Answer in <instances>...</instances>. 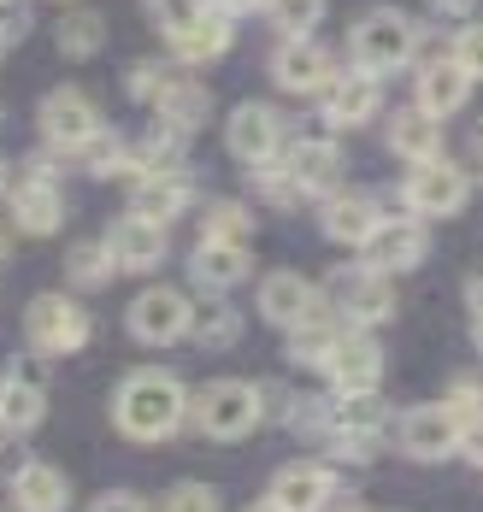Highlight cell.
<instances>
[{
    "instance_id": "9c48e42d",
    "label": "cell",
    "mask_w": 483,
    "mask_h": 512,
    "mask_svg": "<svg viewBox=\"0 0 483 512\" xmlns=\"http://www.w3.org/2000/svg\"><path fill=\"white\" fill-rule=\"evenodd\" d=\"M48 418V389H42V354L12 359L0 371V436H30Z\"/></svg>"
},
{
    "instance_id": "f546056e",
    "label": "cell",
    "mask_w": 483,
    "mask_h": 512,
    "mask_svg": "<svg viewBox=\"0 0 483 512\" xmlns=\"http://www.w3.org/2000/svg\"><path fill=\"white\" fill-rule=\"evenodd\" d=\"M112 277H118V259H112L107 236H83L65 248V283L71 289H107Z\"/></svg>"
},
{
    "instance_id": "ac0fdd59",
    "label": "cell",
    "mask_w": 483,
    "mask_h": 512,
    "mask_svg": "<svg viewBox=\"0 0 483 512\" xmlns=\"http://www.w3.org/2000/svg\"><path fill=\"white\" fill-rule=\"evenodd\" d=\"M266 495L283 512H324L330 501H336V465H324V460H289V465H277V477H271Z\"/></svg>"
},
{
    "instance_id": "8fae6325",
    "label": "cell",
    "mask_w": 483,
    "mask_h": 512,
    "mask_svg": "<svg viewBox=\"0 0 483 512\" xmlns=\"http://www.w3.org/2000/svg\"><path fill=\"white\" fill-rule=\"evenodd\" d=\"M36 124H42V142L54 154H83L101 136V112H95V101L83 89H54L42 101V112H36Z\"/></svg>"
},
{
    "instance_id": "db71d44e",
    "label": "cell",
    "mask_w": 483,
    "mask_h": 512,
    "mask_svg": "<svg viewBox=\"0 0 483 512\" xmlns=\"http://www.w3.org/2000/svg\"><path fill=\"white\" fill-rule=\"evenodd\" d=\"M478 354H483V312H478Z\"/></svg>"
},
{
    "instance_id": "44dd1931",
    "label": "cell",
    "mask_w": 483,
    "mask_h": 512,
    "mask_svg": "<svg viewBox=\"0 0 483 512\" xmlns=\"http://www.w3.org/2000/svg\"><path fill=\"white\" fill-rule=\"evenodd\" d=\"M254 277V254H248V242H195V254H189V283L195 289H207V295H230L236 283H248Z\"/></svg>"
},
{
    "instance_id": "6f0895ef",
    "label": "cell",
    "mask_w": 483,
    "mask_h": 512,
    "mask_svg": "<svg viewBox=\"0 0 483 512\" xmlns=\"http://www.w3.org/2000/svg\"><path fill=\"white\" fill-rule=\"evenodd\" d=\"M0 442H6V436H0Z\"/></svg>"
},
{
    "instance_id": "f6af8a7d",
    "label": "cell",
    "mask_w": 483,
    "mask_h": 512,
    "mask_svg": "<svg viewBox=\"0 0 483 512\" xmlns=\"http://www.w3.org/2000/svg\"><path fill=\"white\" fill-rule=\"evenodd\" d=\"M218 12H230V18H242V12H266V0H213Z\"/></svg>"
},
{
    "instance_id": "7402d4cb",
    "label": "cell",
    "mask_w": 483,
    "mask_h": 512,
    "mask_svg": "<svg viewBox=\"0 0 483 512\" xmlns=\"http://www.w3.org/2000/svg\"><path fill=\"white\" fill-rule=\"evenodd\" d=\"M377 195H366V189H330L319 206V230L324 242H342V248H360L366 236L377 230Z\"/></svg>"
},
{
    "instance_id": "6da1fadb",
    "label": "cell",
    "mask_w": 483,
    "mask_h": 512,
    "mask_svg": "<svg viewBox=\"0 0 483 512\" xmlns=\"http://www.w3.org/2000/svg\"><path fill=\"white\" fill-rule=\"evenodd\" d=\"M183 418H189V389H183L177 371L136 365V371L118 377V389H112V430L124 442H142V448L171 442L183 430Z\"/></svg>"
},
{
    "instance_id": "ee69618b",
    "label": "cell",
    "mask_w": 483,
    "mask_h": 512,
    "mask_svg": "<svg viewBox=\"0 0 483 512\" xmlns=\"http://www.w3.org/2000/svg\"><path fill=\"white\" fill-rule=\"evenodd\" d=\"M460 454H466L472 465H483V418H472V424L460 430Z\"/></svg>"
},
{
    "instance_id": "d590c367",
    "label": "cell",
    "mask_w": 483,
    "mask_h": 512,
    "mask_svg": "<svg viewBox=\"0 0 483 512\" xmlns=\"http://www.w3.org/2000/svg\"><path fill=\"white\" fill-rule=\"evenodd\" d=\"M266 18L277 36H313L324 18V0H266Z\"/></svg>"
},
{
    "instance_id": "bcb514c9",
    "label": "cell",
    "mask_w": 483,
    "mask_h": 512,
    "mask_svg": "<svg viewBox=\"0 0 483 512\" xmlns=\"http://www.w3.org/2000/svg\"><path fill=\"white\" fill-rule=\"evenodd\" d=\"M430 6H436L442 18H466V12H472V0H430Z\"/></svg>"
},
{
    "instance_id": "60d3db41",
    "label": "cell",
    "mask_w": 483,
    "mask_h": 512,
    "mask_svg": "<svg viewBox=\"0 0 483 512\" xmlns=\"http://www.w3.org/2000/svg\"><path fill=\"white\" fill-rule=\"evenodd\" d=\"M454 65H460L472 83H483V24H466V30L454 36Z\"/></svg>"
},
{
    "instance_id": "b9f144b4",
    "label": "cell",
    "mask_w": 483,
    "mask_h": 512,
    "mask_svg": "<svg viewBox=\"0 0 483 512\" xmlns=\"http://www.w3.org/2000/svg\"><path fill=\"white\" fill-rule=\"evenodd\" d=\"M165 77H171V71H165V65H154V59H148V65H136V71H130V95L154 106V95L165 89Z\"/></svg>"
},
{
    "instance_id": "74e56055",
    "label": "cell",
    "mask_w": 483,
    "mask_h": 512,
    "mask_svg": "<svg viewBox=\"0 0 483 512\" xmlns=\"http://www.w3.org/2000/svg\"><path fill=\"white\" fill-rule=\"evenodd\" d=\"M124 154H130V142H118L112 130H101V136H95L77 159H83V171H89V177H124Z\"/></svg>"
},
{
    "instance_id": "d4e9b609",
    "label": "cell",
    "mask_w": 483,
    "mask_h": 512,
    "mask_svg": "<svg viewBox=\"0 0 483 512\" xmlns=\"http://www.w3.org/2000/svg\"><path fill=\"white\" fill-rule=\"evenodd\" d=\"M130 206L142 212V218H154V224H177L189 206H195V177L189 171H160V177H142L136 183V195H130Z\"/></svg>"
},
{
    "instance_id": "f5cc1de1",
    "label": "cell",
    "mask_w": 483,
    "mask_h": 512,
    "mask_svg": "<svg viewBox=\"0 0 483 512\" xmlns=\"http://www.w3.org/2000/svg\"><path fill=\"white\" fill-rule=\"evenodd\" d=\"M6 254H12V242H6V230H0V259H6Z\"/></svg>"
},
{
    "instance_id": "11a10c76",
    "label": "cell",
    "mask_w": 483,
    "mask_h": 512,
    "mask_svg": "<svg viewBox=\"0 0 483 512\" xmlns=\"http://www.w3.org/2000/svg\"><path fill=\"white\" fill-rule=\"evenodd\" d=\"M59 6H77V0H59Z\"/></svg>"
},
{
    "instance_id": "e575fe53",
    "label": "cell",
    "mask_w": 483,
    "mask_h": 512,
    "mask_svg": "<svg viewBox=\"0 0 483 512\" xmlns=\"http://www.w3.org/2000/svg\"><path fill=\"white\" fill-rule=\"evenodd\" d=\"M248 189L260 195L266 206H277V212H289V206H301L307 195L295 189V177L283 171V159H266V165H248Z\"/></svg>"
},
{
    "instance_id": "f907efd6",
    "label": "cell",
    "mask_w": 483,
    "mask_h": 512,
    "mask_svg": "<svg viewBox=\"0 0 483 512\" xmlns=\"http://www.w3.org/2000/svg\"><path fill=\"white\" fill-rule=\"evenodd\" d=\"M466 148H472V154L483 159V124H478V130H472V142H466Z\"/></svg>"
},
{
    "instance_id": "1f68e13d",
    "label": "cell",
    "mask_w": 483,
    "mask_h": 512,
    "mask_svg": "<svg viewBox=\"0 0 483 512\" xmlns=\"http://www.w3.org/2000/svg\"><path fill=\"white\" fill-rule=\"evenodd\" d=\"M189 336L201 348H236L242 342V312L230 307V295H207L195 307V318H189Z\"/></svg>"
},
{
    "instance_id": "836d02e7",
    "label": "cell",
    "mask_w": 483,
    "mask_h": 512,
    "mask_svg": "<svg viewBox=\"0 0 483 512\" xmlns=\"http://www.w3.org/2000/svg\"><path fill=\"white\" fill-rule=\"evenodd\" d=\"M201 236H207V242H248V236H254V206L248 201H213L201 212Z\"/></svg>"
},
{
    "instance_id": "680465c9",
    "label": "cell",
    "mask_w": 483,
    "mask_h": 512,
    "mask_svg": "<svg viewBox=\"0 0 483 512\" xmlns=\"http://www.w3.org/2000/svg\"><path fill=\"white\" fill-rule=\"evenodd\" d=\"M0 6H6V0H0Z\"/></svg>"
},
{
    "instance_id": "d6986e66",
    "label": "cell",
    "mask_w": 483,
    "mask_h": 512,
    "mask_svg": "<svg viewBox=\"0 0 483 512\" xmlns=\"http://www.w3.org/2000/svg\"><path fill=\"white\" fill-rule=\"evenodd\" d=\"M107 248H112V259H118V271H136V277L160 271L165 254H171V242H165V224L142 218L136 206H130V212H124V218L107 230Z\"/></svg>"
},
{
    "instance_id": "83f0119b",
    "label": "cell",
    "mask_w": 483,
    "mask_h": 512,
    "mask_svg": "<svg viewBox=\"0 0 483 512\" xmlns=\"http://www.w3.org/2000/svg\"><path fill=\"white\" fill-rule=\"evenodd\" d=\"M395 424V407L383 401V389H354V395H330V430H354V436H383Z\"/></svg>"
},
{
    "instance_id": "7bdbcfd3",
    "label": "cell",
    "mask_w": 483,
    "mask_h": 512,
    "mask_svg": "<svg viewBox=\"0 0 483 512\" xmlns=\"http://www.w3.org/2000/svg\"><path fill=\"white\" fill-rule=\"evenodd\" d=\"M89 512H154L142 495H130V489H107V495H95Z\"/></svg>"
},
{
    "instance_id": "277c9868",
    "label": "cell",
    "mask_w": 483,
    "mask_h": 512,
    "mask_svg": "<svg viewBox=\"0 0 483 512\" xmlns=\"http://www.w3.org/2000/svg\"><path fill=\"white\" fill-rule=\"evenodd\" d=\"M324 301L342 312V324H354V330H377V324H389L395 318V277H383L372 271L366 259H348V265H336L330 277H324Z\"/></svg>"
},
{
    "instance_id": "603a6c76",
    "label": "cell",
    "mask_w": 483,
    "mask_h": 512,
    "mask_svg": "<svg viewBox=\"0 0 483 512\" xmlns=\"http://www.w3.org/2000/svg\"><path fill=\"white\" fill-rule=\"evenodd\" d=\"M165 42H171V59H183V65H213V59H224L230 42H236V18L218 12V6H207L201 18H189V24L171 30Z\"/></svg>"
},
{
    "instance_id": "8992f818",
    "label": "cell",
    "mask_w": 483,
    "mask_h": 512,
    "mask_svg": "<svg viewBox=\"0 0 483 512\" xmlns=\"http://www.w3.org/2000/svg\"><path fill=\"white\" fill-rule=\"evenodd\" d=\"M460 418H454V407L448 401H425V407H407L395 412V424H389V436H395V448L407 454V460L419 465H442L460 454Z\"/></svg>"
},
{
    "instance_id": "484cf974",
    "label": "cell",
    "mask_w": 483,
    "mask_h": 512,
    "mask_svg": "<svg viewBox=\"0 0 483 512\" xmlns=\"http://www.w3.org/2000/svg\"><path fill=\"white\" fill-rule=\"evenodd\" d=\"M154 118L177 136H195L207 118H213V95L195 83V77H165V89L154 95Z\"/></svg>"
},
{
    "instance_id": "4dcf8cb0",
    "label": "cell",
    "mask_w": 483,
    "mask_h": 512,
    "mask_svg": "<svg viewBox=\"0 0 483 512\" xmlns=\"http://www.w3.org/2000/svg\"><path fill=\"white\" fill-rule=\"evenodd\" d=\"M54 48L65 53V59H95V53L107 48V18H101L95 6H71L54 24Z\"/></svg>"
},
{
    "instance_id": "52a82bcc",
    "label": "cell",
    "mask_w": 483,
    "mask_h": 512,
    "mask_svg": "<svg viewBox=\"0 0 483 512\" xmlns=\"http://www.w3.org/2000/svg\"><path fill=\"white\" fill-rule=\"evenodd\" d=\"M189 318H195V301L183 289H171V283H154V289H142L130 301L124 330L142 348H177V342H189Z\"/></svg>"
},
{
    "instance_id": "cb8c5ba5",
    "label": "cell",
    "mask_w": 483,
    "mask_h": 512,
    "mask_svg": "<svg viewBox=\"0 0 483 512\" xmlns=\"http://www.w3.org/2000/svg\"><path fill=\"white\" fill-rule=\"evenodd\" d=\"M71 507V477L54 460H24L12 471V512H65Z\"/></svg>"
},
{
    "instance_id": "7a4b0ae2",
    "label": "cell",
    "mask_w": 483,
    "mask_h": 512,
    "mask_svg": "<svg viewBox=\"0 0 483 512\" xmlns=\"http://www.w3.org/2000/svg\"><path fill=\"white\" fill-rule=\"evenodd\" d=\"M189 418L207 442H242L260 430L266 418V389L248 383V377H213L195 401H189Z\"/></svg>"
},
{
    "instance_id": "ab89813d",
    "label": "cell",
    "mask_w": 483,
    "mask_h": 512,
    "mask_svg": "<svg viewBox=\"0 0 483 512\" xmlns=\"http://www.w3.org/2000/svg\"><path fill=\"white\" fill-rule=\"evenodd\" d=\"M142 6H148V18L160 24V36L183 30L189 18H201V12H207V0H142Z\"/></svg>"
},
{
    "instance_id": "2e32d148",
    "label": "cell",
    "mask_w": 483,
    "mask_h": 512,
    "mask_svg": "<svg viewBox=\"0 0 483 512\" xmlns=\"http://www.w3.org/2000/svg\"><path fill=\"white\" fill-rule=\"evenodd\" d=\"M254 307H260L266 324L295 330L301 318H313L324 307V289H313V277H301V271H266L260 289H254Z\"/></svg>"
},
{
    "instance_id": "8d00e7d4",
    "label": "cell",
    "mask_w": 483,
    "mask_h": 512,
    "mask_svg": "<svg viewBox=\"0 0 483 512\" xmlns=\"http://www.w3.org/2000/svg\"><path fill=\"white\" fill-rule=\"evenodd\" d=\"M154 512H224V495H218L213 483H201V477H183V483H171L160 495Z\"/></svg>"
},
{
    "instance_id": "7c38bea8",
    "label": "cell",
    "mask_w": 483,
    "mask_h": 512,
    "mask_svg": "<svg viewBox=\"0 0 483 512\" xmlns=\"http://www.w3.org/2000/svg\"><path fill=\"white\" fill-rule=\"evenodd\" d=\"M319 377L330 383V395H354V389H377L383 383V348H377V336H366V330H342L336 336V348L324 354Z\"/></svg>"
},
{
    "instance_id": "5b68a950",
    "label": "cell",
    "mask_w": 483,
    "mask_h": 512,
    "mask_svg": "<svg viewBox=\"0 0 483 512\" xmlns=\"http://www.w3.org/2000/svg\"><path fill=\"white\" fill-rule=\"evenodd\" d=\"M89 336H95V318H89V307H83L77 295L48 289V295H36V301L24 307V342H30V354H42V359L83 354Z\"/></svg>"
},
{
    "instance_id": "4fadbf2b",
    "label": "cell",
    "mask_w": 483,
    "mask_h": 512,
    "mask_svg": "<svg viewBox=\"0 0 483 512\" xmlns=\"http://www.w3.org/2000/svg\"><path fill=\"white\" fill-rule=\"evenodd\" d=\"M224 148L242 159V165H266V159L283 154V118H277V106L266 101H242L230 112V124H224Z\"/></svg>"
},
{
    "instance_id": "4316f807",
    "label": "cell",
    "mask_w": 483,
    "mask_h": 512,
    "mask_svg": "<svg viewBox=\"0 0 483 512\" xmlns=\"http://www.w3.org/2000/svg\"><path fill=\"white\" fill-rule=\"evenodd\" d=\"M389 154L407 159V165H419V159H436L442 154V118L430 112V106H401L395 118H389Z\"/></svg>"
},
{
    "instance_id": "681fc988",
    "label": "cell",
    "mask_w": 483,
    "mask_h": 512,
    "mask_svg": "<svg viewBox=\"0 0 483 512\" xmlns=\"http://www.w3.org/2000/svg\"><path fill=\"white\" fill-rule=\"evenodd\" d=\"M6 189H12V171H6V159H0V201H6Z\"/></svg>"
},
{
    "instance_id": "30bf717a",
    "label": "cell",
    "mask_w": 483,
    "mask_h": 512,
    "mask_svg": "<svg viewBox=\"0 0 483 512\" xmlns=\"http://www.w3.org/2000/svg\"><path fill=\"white\" fill-rule=\"evenodd\" d=\"M425 254H430V230H425V218H413V212L377 218V230L360 242V259L372 271H383V277H401V271L425 265Z\"/></svg>"
},
{
    "instance_id": "9a60e30c",
    "label": "cell",
    "mask_w": 483,
    "mask_h": 512,
    "mask_svg": "<svg viewBox=\"0 0 483 512\" xmlns=\"http://www.w3.org/2000/svg\"><path fill=\"white\" fill-rule=\"evenodd\" d=\"M377 101H383V77L348 65V71H336L324 83V124L330 130H360V124L377 118Z\"/></svg>"
},
{
    "instance_id": "d6a6232c",
    "label": "cell",
    "mask_w": 483,
    "mask_h": 512,
    "mask_svg": "<svg viewBox=\"0 0 483 512\" xmlns=\"http://www.w3.org/2000/svg\"><path fill=\"white\" fill-rule=\"evenodd\" d=\"M336 336H342V324H330V318H324V307L313 312V318H301V324L289 330V365H301V371H319L324 354L336 348Z\"/></svg>"
},
{
    "instance_id": "7dc6e473",
    "label": "cell",
    "mask_w": 483,
    "mask_h": 512,
    "mask_svg": "<svg viewBox=\"0 0 483 512\" xmlns=\"http://www.w3.org/2000/svg\"><path fill=\"white\" fill-rule=\"evenodd\" d=\"M466 307H472V318L483 312V271L472 277V283H466Z\"/></svg>"
},
{
    "instance_id": "c3c4849f",
    "label": "cell",
    "mask_w": 483,
    "mask_h": 512,
    "mask_svg": "<svg viewBox=\"0 0 483 512\" xmlns=\"http://www.w3.org/2000/svg\"><path fill=\"white\" fill-rule=\"evenodd\" d=\"M242 512H283V507H277V501L266 495V501H254V507H242Z\"/></svg>"
},
{
    "instance_id": "ba28073f",
    "label": "cell",
    "mask_w": 483,
    "mask_h": 512,
    "mask_svg": "<svg viewBox=\"0 0 483 512\" xmlns=\"http://www.w3.org/2000/svg\"><path fill=\"white\" fill-rule=\"evenodd\" d=\"M401 195H407V212L413 218H454L460 206L472 201V177L454 165V159H419V165H407V183H401Z\"/></svg>"
},
{
    "instance_id": "3957f363",
    "label": "cell",
    "mask_w": 483,
    "mask_h": 512,
    "mask_svg": "<svg viewBox=\"0 0 483 512\" xmlns=\"http://www.w3.org/2000/svg\"><path fill=\"white\" fill-rule=\"evenodd\" d=\"M348 59H354L360 71H372V77H389V71H401V65L419 59V24L401 18L395 6H377L366 18H354V30H348Z\"/></svg>"
},
{
    "instance_id": "5bb4252c",
    "label": "cell",
    "mask_w": 483,
    "mask_h": 512,
    "mask_svg": "<svg viewBox=\"0 0 483 512\" xmlns=\"http://www.w3.org/2000/svg\"><path fill=\"white\" fill-rule=\"evenodd\" d=\"M330 77H336V59L313 36H283V48L271 53V83L283 95H324Z\"/></svg>"
},
{
    "instance_id": "f35d334b",
    "label": "cell",
    "mask_w": 483,
    "mask_h": 512,
    "mask_svg": "<svg viewBox=\"0 0 483 512\" xmlns=\"http://www.w3.org/2000/svg\"><path fill=\"white\" fill-rule=\"evenodd\" d=\"M442 401L454 407V418H460V424L483 418V377H478V371H454V377H448V395H442Z\"/></svg>"
},
{
    "instance_id": "ffe728a7",
    "label": "cell",
    "mask_w": 483,
    "mask_h": 512,
    "mask_svg": "<svg viewBox=\"0 0 483 512\" xmlns=\"http://www.w3.org/2000/svg\"><path fill=\"white\" fill-rule=\"evenodd\" d=\"M283 171L295 177V189L301 195H330V189H342V148L336 142H324V136H301V142H283Z\"/></svg>"
},
{
    "instance_id": "f1b7e54d",
    "label": "cell",
    "mask_w": 483,
    "mask_h": 512,
    "mask_svg": "<svg viewBox=\"0 0 483 512\" xmlns=\"http://www.w3.org/2000/svg\"><path fill=\"white\" fill-rule=\"evenodd\" d=\"M466 101H472V77L454 65V53H448V59H430L425 71H419V106H430L436 118L460 112Z\"/></svg>"
},
{
    "instance_id": "9f6ffc18",
    "label": "cell",
    "mask_w": 483,
    "mask_h": 512,
    "mask_svg": "<svg viewBox=\"0 0 483 512\" xmlns=\"http://www.w3.org/2000/svg\"><path fill=\"white\" fill-rule=\"evenodd\" d=\"M478 177H483V159H478Z\"/></svg>"
},
{
    "instance_id": "e0dca14e",
    "label": "cell",
    "mask_w": 483,
    "mask_h": 512,
    "mask_svg": "<svg viewBox=\"0 0 483 512\" xmlns=\"http://www.w3.org/2000/svg\"><path fill=\"white\" fill-rule=\"evenodd\" d=\"M6 206H12V230H18V236H59V224H65L59 177H36V171H24V183L6 189Z\"/></svg>"
},
{
    "instance_id": "816d5d0a",
    "label": "cell",
    "mask_w": 483,
    "mask_h": 512,
    "mask_svg": "<svg viewBox=\"0 0 483 512\" xmlns=\"http://www.w3.org/2000/svg\"><path fill=\"white\" fill-rule=\"evenodd\" d=\"M324 512H372V507H360V501H342V507H324Z\"/></svg>"
}]
</instances>
